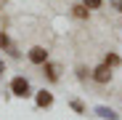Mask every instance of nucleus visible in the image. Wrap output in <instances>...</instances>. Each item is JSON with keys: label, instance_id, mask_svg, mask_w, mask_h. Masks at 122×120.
Wrapping results in <instances>:
<instances>
[{"label": "nucleus", "instance_id": "1", "mask_svg": "<svg viewBox=\"0 0 122 120\" xmlns=\"http://www.w3.org/2000/svg\"><path fill=\"white\" fill-rule=\"evenodd\" d=\"M11 93L13 96H19V99H27V96H32V86H29V80L27 77H13L11 80Z\"/></svg>", "mask_w": 122, "mask_h": 120}, {"label": "nucleus", "instance_id": "2", "mask_svg": "<svg viewBox=\"0 0 122 120\" xmlns=\"http://www.w3.org/2000/svg\"><path fill=\"white\" fill-rule=\"evenodd\" d=\"M90 77L96 80V83H101V86H106L109 80H112V67H109L106 62H104V64H98V67H96V69L90 72Z\"/></svg>", "mask_w": 122, "mask_h": 120}, {"label": "nucleus", "instance_id": "3", "mask_svg": "<svg viewBox=\"0 0 122 120\" xmlns=\"http://www.w3.org/2000/svg\"><path fill=\"white\" fill-rule=\"evenodd\" d=\"M43 75L51 80V83H58V80H61V64H56V62H45V64H43Z\"/></svg>", "mask_w": 122, "mask_h": 120}, {"label": "nucleus", "instance_id": "4", "mask_svg": "<svg viewBox=\"0 0 122 120\" xmlns=\"http://www.w3.org/2000/svg\"><path fill=\"white\" fill-rule=\"evenodd\" d=\"M27 56H29V62H32V64H45V62H48V51H45L43 46L29 48V53H27Z\"/></svg>", "mask_w": 122, "mask_h": 120}, {"label": "nucleus", "instance_id": "5", "mask_svg": "<svg viewBox=\"0 0 122 120\" xmlns=\"http://www.w3.org/2000/svg\"><path fill=\"white\" fill-rule=\"evenodd\" d=\"M35 104H37L40 109L51 107V104H53V93H51V91H45V88H43V91H37V96H35Z\"/></svg>", "mask_w": 122, "mask_h": 120}, {"label": "nucleus", "instance_id": "6", "mask_svg": "<svg viewBox=\"0 0 122 120\" xmlns=\"http://www.w3.org/2000/svg\"><path fill=\"white\" fill-rule=\"evenodd\" d=\"M0 48H5L11 56H19V51H16V46L11 43V40H8V35L5 32H0Z\"/></svg>", "mask_w": 122, "mask_h": 120}, {"label": "nucleus", "instance_id": "7", "mask_svg": "<svg viewBox=\"0 0 122 120\" xmlns=\"http://www.w3.org/2000/svg\"><path fill=\"white\" fill-rule=\"evenodd\" d=\"M72 16H77V19H88V8H85V6H72Z\"/></svg>", "mask_w": 122, "mask_h": 120}, {"label": "nucleus", "instance_id": "8", "mask_svg": "<svg viewBox=\"0 0 122 120\" xmlns=\"http://www.w3.org/2000/svg\"><path fill=\"white\" fill-rule=\"evenodd\" d=\"M98 115H101V117H106V120H117V115H114L112 109H106V107H98Z\"/></svg>", "mask_w": 122, "mask_h": 120}, {"label": "nucleus", "instance_id": "9", "mask_svg": "<svg viewBox=\"0 0 122 120\" xmlns=\"http://www.w3.org/2000/svg\"><path fill=\"white\" fill-rule=\"evenodd\" d=\"M106 64H109V67L114 69V67L119 64V56H117V53H106Z\"/></svg>", "mask_w": 122, "mask_h": 120}, {"label": "nucleus", "instance_id": "10", "mask_svg": "<svg viewBox=\"0 0 122 120\" xmlns=\"http://www.w3.org/2000/svg\"><path fill=\"white\" fill-rule=\"evenodd\" d=\"M82 6L90 11V8H101V0H82Z\"/></svg>", "mask_w": 122, "mask_h": 120}, {"label": "nucleus", "instance_id": "11", "mask_svg": "<svg viewBox=\"0 0 122 120\" xmlns=\"http://www.w3.org/2000/svg\"><path fill=\"white\" fill-rule=\"evenodd\" d=\"M72 109H74V112H85V104L80 102V99H74V102H72Z\"/></svg>", "mask_w": 122, "mask_h": 120}, {"label": "nucleus", "instance_id": "12", "mask_svg": "<svg viewBox=\"0 0 122 120\" xmlns=\"http://www.w3.org/2000/svg\"><path fill=\"white\" fill-rule=\"evenodd\" d=\"M77 77H80V80H85V77H88V72H85V67H77Z\"/></svg>", "mask_w": 122, "mask_h": 120}, {"label": "nucleus", "instance_id": "13", "mask_svg": "<svg viewBox=\"0 0 122 120\" xmlns=\"http://www.w3.org/2000/svg\"><path fill=\"white\" fill-rule=\"evenodd\" d=\"M114 8H117V11L122 13V0H117V3H114Z\"/></svg>", "mask_w": 122, "mask_h": 120}, {"label": "nucleus", "instance_id": "14", "mask_svg": "<svg viewBox=\"0 0 122 120\" xmlns=\"http://www.w3.org/2000/svg\"><path fill=\"white\" fill-rule=\"evenodd\" d=\"M0 72H5V64H3V62H0Z\"/></svg>", "mask_w": 122, "mask_h": 120}]
</instances>
